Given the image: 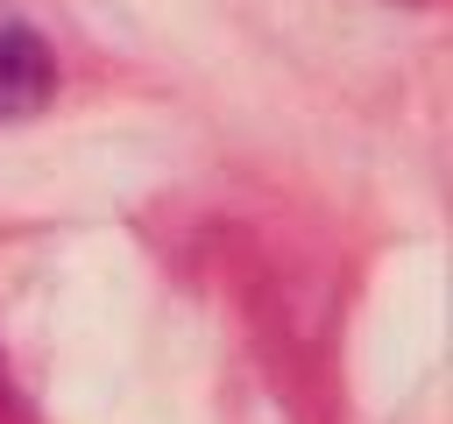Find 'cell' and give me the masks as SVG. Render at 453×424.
Here are the masks:
<instances>
[{
  "label": "cell",
  "mask_w": 453,
  "mask_h": 424,
  "mask_svg": "<svg viewBox=\"0 0 453 424\" xmlns=\"http://www.w3.org/2000/svg\"><path fill=\"white\" fill-rule=\"evenodd\" d=\"M57 85V64L50 49L21 28V21H0V120H28Z\"/></svg>",
  "instance_id": "6da1fadb"
}]
</instances>
